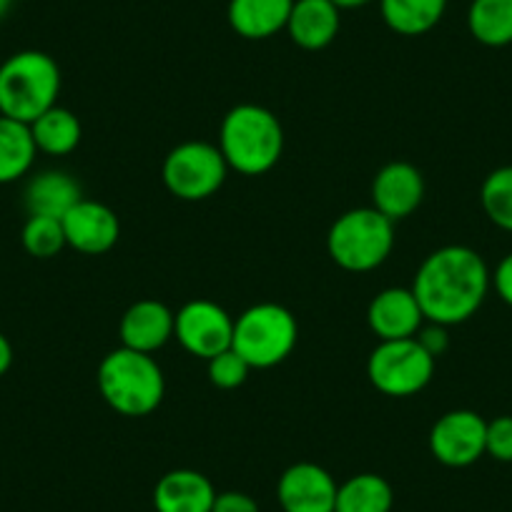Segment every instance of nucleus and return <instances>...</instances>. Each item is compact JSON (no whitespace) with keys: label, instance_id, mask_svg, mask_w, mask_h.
I'll return each mask as SVG.
<instances>
[{"label":"nucleus","instance_id":"obj_1","mask_svg":"<svg viewBox=\"0 0 512 512\" xmlns=\"http://www.w3.org/2000/svg\"><path fill=\"white\" fill-rule=\"evenodd\" d=\"M492 277L487 264L470 246H442L420 264L412 282L427 322L452 327L482 307Z\"/></svg>","mask_w":512,"mask_h":512},{"label":"nucleus","instance_id":"obj_2","mask_svg":"<svg viewBox=\"0 0 512 512\" xmlns=\"http://www.w3.org/2000/svg\"><path fill=\"white\" fill-rule=\"evenodd\" d=\"M219 151L229 169L244 176H262L277 166L284 151V131L269 108L256 103L234 106L221 121Z\"/></svg>","mask_w":512,"mask_h":512},{"label":"nucleus","instance_id":"obj_3","mask_svg":"<svg viewBox=\"0 0 512 512\" xmlns=\"http://www.w3.org/2000/svg\"><path fill=\"white\" fill-rule=\"evenodd\" d=\"M98 392L123 417H146L161 405L166 392L164 372L151 354L118 347L98 364Z\"/></svg>","mask_w":512,"mask_h":512},{"label":"nucleus","instance_id":"obj_4","mask_svg":"<svg viewBox=\"0 0 512 512\" xmlns=\"http://www.w3.org/2000/svg\"><path fill=\"white\" fill-rule=\"evenodd\" d=\"M61 93V68L48 53L21 51L0 63V116L31 126L56 106Z\"/></svg>","mask_w":512,"mask_h":512},{"label":"nucleus","instance_id":"obj_5","mask_svg":"<svg viewBox=\"0 0 512 512\" xmlns=\"http://www.w3.org/2000/svg\"><path fill=\"white\" fill-rule=\"evenodd\" d=\"M395 246V221L374 206L352 209L339 216L327 234V251L347 272H372L387 262Z\"/></svg>","mask_w":512,"mask_h":512},{"label":"nucleus","instance_id":"obj_6","mask_svg":"<svg viewBox=\"0 0 512 512\" xmlns=\"http://www.w3.org/2000/svg\"><path fill=\"white\" fill-rule=\"evenodd\" d=\"M297 319L282 304H254L234 319L231 349L246 359L251 369L282 364L297 347Z\"/></svg>","mask_w":512,"mask_h":512},{"label":"nucleus","instance_id":"obj_7","mask_svg":"<svg viewBox=\"0 0 512 512\" xmlns=\"http://www.w3.org/2000/svg\"><path fill=\"white\" fill-rule=\"evenodd\" d=\"M437 359L412 339L379 342L369 354L367 377L387 397H412L430 384Z\"/></svg>","mask_w":512,"mask_h":512},{"label":"nucleus","instance_id":"obj_8","mask_svg":"<svg viewBox=\"0 0 512 512\" xmlns=\"http://www.w3.org/2000/svg\"><path fill=\"white\" fill-rule=\"evenodd\" d=\"M229 164L219 146L206 141H186L169 151L164 161V184L176 199L204 201L224 186Z\"/></svg>","mask_w":512,"mask_h":512},{"label":"nucleus","instance_id":"obj_9","mask_svg":"<svg viewBox=\"0 0 512 512\" xmlns=\"http://www.w3.org/2000/svg\"><path fill=\"white\" fill-rule=\"evenodd\" d=\"M174 337L179 339L186 352L209 362L211 357L231 347L234 319L216 302L194 299L176 312Z\"/></svg>","mask_w":512,"mask_h":512},{"label":"nucleus","instance_id":"obj_10","mask_svg":"<svg viewBox=\"0 0 512 512\" xmlns=\"http://www.w3.org/2000/svg\"><path fill=\"white\" fill-rule=\"evenodd\" d=\"M487 422L472 410H452L430 430V452L447 467L475 465L485 455Z\"/></svg>","mask_w":512,"mask_h":512},{"label":"nucleus","instance_id":"obj_11","mask_svg":"<svg viewBox=\"0 0 512 512\" xmlns=\"http://www.w3.org/2000/svg\"><path fill=\"white\" fill-rule=\"evenodd\" d=\"M339 485L324 467L297 462L279 477L277 497L284 512H334Z\"/></svg>","mask_w":512,"mask_h":512},{"label":"nucleus","instance_id":"obj_12","mask_svg":"<svg viewBox=\"0 0 512 512\" xmlns=\"http://www.w3.org/2000/svg\"><path fill=\"white\" fill-rule=\"evenodd\" d=\"M66 244L81 254L98 256L113 249L121 236L118 216L101 201L81 199L66 216L61 219Z\"/></svg>","mask_w":512,"mask_h":512},{"label":"nucleus","instance_id":"obj_13","mask_svg":"<svg viewBox=\"0 0 512 512\" xmlns=\"http://www.w3.org/2000/svg\"><path fill=\"white\" fill-rule=\"evenodd\" d=\"M425 199V179L407 161H392L372 181V204L390 221L407 219Z\"/></svg>","mask_w":512,"mask_h":512},{"label":"nucleus","instance_id":"obj_14","mask_svg":"<svg viewBox=\"0 0 512 512\" xmlns=\"http://www.w3.org/2000/svg\"><path fill=\"white\" fill-rule=\"evenodd\" d=\"M369 329L379 337V342H395V339H412L422 329V314L412 289H384L369 302L367 309Z\"/></svg>","mask_w":512,"mask_h":512},{"label":"nucleus","instance_id":"obj_15","mask_svg":"<svg viewBox=\"0 0 512 512\" xmlns=\"http://www.w3.org/2000/svg\"><path fill=\"white\" fill-rule=\"evenodd\" d=\"M176 314L166 304L156 299H141L131 304L118 324L121 347L136 349V352L154 354L174 337Z\"/></svg>","mask_w":512,"mask_h":512},{"label":"nucleus","instance_id":"obj_16","mask_svg":"<svg viewBox=\"0 0 512 512\" xmlns=\"http://www.w3.org/2000/svg\"><path fill=\"white\" fill-rule=\"evenodd\" d=\"M216 490L209 477L196 470H171L156 482V512H211Z\"/></svg>","mask_w":512,"mask_h":512},{"label":"nucleus","instance_id":"obj_17","mask_svg":"<svg viewBox=\"0 0 512 512\" xmlns=\"http://www.w3.org/2000/svg\"><path fill=\"white\" fill-rule=\"evenodd\" d=\"M287 33L304 51H322L339 33V8L332 0H294Z\"/></svg>","mask_w":512,"mask_h":512},{"label":"nucleus","instance_id":"obj_18","mask_svg":"<svg viewBox=\"0 0 512 512\" xmlns=\"http://www.w3.org/2000/svg\"><path fill=\"white\" fill-rule=\"evenodd\" d=\"M294 0H229V26L246 41H264L287 31Z\"/></svg>","mask_w":512,"mask_h":512},{"label":"nucleus","instance_id":"obj_19","mask_svg":"<svg viewBox=\"0 0 512 512\" xmlns=\"http://www.w3.org/2000/svg\"><path fill=\"white\" fill-rule=\"evenodd\" d=\"M81 199V184L66 171H43L26 186V209L31 216L63 219Z\"/></svg>","mask_w":512,"mask_h":512},{"label":"nucleus","instance_id":"obj_20","mask_svg":"<svg viewBox=\"0 0 512 512\" xmlns=\"http://www.w3.org/2000/svg\"><path fill=\"white\" fill-rule=\"evenodd\" d=\"M36 141L31 126L0 116V184H13L31 171L36 161Z\"/></svg>","mask_w":512,"mask_h":512},{"label":"nucleus","instance_id":"obj_21","mask_svg":"<svg viewBox=\"0 0 512 512\" xmlns=\"http://www.w3.org/2000/svg\"><path fill=\"white\" fill-rule=\"evenodd\" d=\"M384 23L400 36H425L447 11V0H379Z\"/></svg>","mask_w":512,"mask_h":512},{"label":"nucleus","instance_id":"obj_22","mask_svg":"<svg viewBox=\"0 0 512 512\" xmlns=\"http://www.w3.org/2000/svg\"><path fill=\"white\" fill-rule=\"evenodd\" d=\"M36 149L48 156H66L81 144V121L68 108L53 106L31 123Z\"/></svg>","mask_w":512,"mask_h":512},{"label":"nucleus","instance_id":"obj_23","mask_svg":"<svg viewBox=\"0 0 512 512\" xmlns=\"http://www.w3.org/2000/svg\"><path fill=\"white\" fill-rule=\"evenodd\" d=\"M392 502L395 492L390 482L372 472H362L339 485L334 512H390Z\"/></svg>","mask_w":512,"mask_h":512},{"label":"nucleus","instance_id":"obj_24","mask_svg":"<svg viewBox=\"0 0 512 512\" xmlns=\"http://www.w3.org/2000/svg\"><path fill=\"white\" fill-rule=\"evenodd\" d=\"M467 28L482 46L502 48L512 43V0H472Z\"/></svg>","mask_w":512,"mask_h":512},{"label":"nucleus","instance_id":"obj_25","mask_svg":"<svg viewBox=\"0 0 512 512\" xmlns=\"http://www.w3.org/2000/svg\"><path fill=\"white\" fill-rule=\"evenodd\" d=\"M480 201L492 224L512 231V166H502L487 176L480 189Z\"/></svg>","mask_w":512,"mask_h":512},{"label":"nucleus","instance_id":"obj_26","mask_svg":"<svg viewBox=\"0 0 512 512\" xmlns=\"http://www.w3.org/2000/svg\"><path fill=\"white\" fill-rule=\"evenodd\" d=\"M23 246L36 259H51V256L61 254L66 244V234H63L61 219H48V216H31L23 226Z\"/></svg>","mask_w":512,"mask_h":512},{"label":"nucleus","instance_id":"obj_27","mask_svg":"<svg viewBox=\"0 0 512 512\" xmlns=\"http://www.w3.org/2000/svg\"><path fill=\"white\" fill-rule=\"evenodd\" d=\"M249 372L251 367L246 364V359L236 354L231 347L209 359V379L219 390H236V387L246 382Z\"/></svg>","mask_w":512,"mask_h":512},{"label":"nucleus","instance_id":"obj_28","mask_svg":"<svg viewBox=\"0 0 512 512\" xmlns=\"http://www.w3.org/2000/svg\"><path fill=\"white\" fill-rule=\"evenodd\" d=\"M485 452L500 462H512V417L502 415L487 422Z\"/></svg>","mask_w":512,"mask_h":512},{"label":"nucleus","instance_id":"obj_29","mask_svg":"<svg viewBox=\"0 0 512 512\" xmlns=\"http://www.w3.org/2000/svg\"><path fill=\"white\" fill-rule=\"evenodd\" d=\"M211 512H259V505H256L254 497H249L246 492L229 490L216 495Z\"/></svg>","mask_w":512,"mask_h":512},{"label":"nucleus","instance_id":"obj_30","mask_svg":"<svg viewBox=\"0 0 512 512\" xmlns=\"http://www.w3.org/2000/svg\"><path fill=\"white\" fill-rule=\"evenodd\" d=\"M417 342L422 344V347L427 349V352L432 354V357H442L447 349V344H450V337H447V329L442 327V324H432L427 329H420L417 332Z\"/></svg>","mask_w":512,"mask_h":512},{"label":"nucleus","instance_id":"obj_31","mask_svg":"<svg viewBox=\"0 0 512 512\" xmlns=\"http://www.w3.org/2000/svg\"><path fill=\"white\" fill-rule=\"evenodd\" d=\"M492 287H495L497 297L512 307V254H507L500 264H497L495 274H492Z\"/></svg>","mask_w":512,"mask_h":512},{"label":"nucleus","instance_id":"obj_32","mask_svg":"<svg viewBox=\"0 0 512 512\" xmlns=\"http://www.w3.org/2000/svg\"><path fill=\"white\" fill-rule=\"evenodd\" d=\"M13 364V347L11 342H8L6 334H0V377L11 369Z\"/></svg>","mask_w":512,"mask_h":512},{"label":"nucleus","instance_id":"obj_33","mask_svg":"<svg viewBox=\"0 0 512 512\" xmlns=\"http://www.w3.org/2000/svg\"><path fill=\"white\" fill-rule=\"evenodd\" d=\"M332 3L339 8V11H352V8L369 6V3H374V0H332Z\"/></svg>","mask_w":512,"mask_h":512},{"label":"nucleus","instance_id":"obj_34","mask_svg":"<svg viewBox=\"0 0 512 512\" xmlns=\"http://www.w3.org/2000/svg\"><path fill=\"white\" fill-rule=\"evenodd\" d=\"M13 6V0H0V21L8 16V11H11Z\"/></svg>","mask_w":512,"mask_h":512}]
</instances>
